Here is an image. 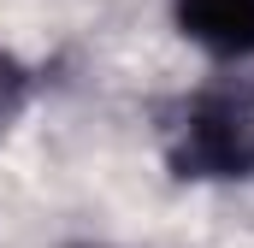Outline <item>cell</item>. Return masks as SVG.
I'll return each instance as SVG.
<instances>
[{
	"instance_id": "cell-1",
	"label": "cell",
	"mask_w": 254,
	"mask_h": 248,
	"mask_svg": "<svg viewBox=\"0 0 254 248\" xmlns=\"http://www.w3.org/2000/svg\"><path fill=\"white\" fill-rule=\"evenodd\" d=\"M178 178H254V71L190 95L166 124Z\"/></svg>"
},
{
	"instance_id": "cell-2",
	"label": "cell",
	"mask_w": 254,
	"mask_h": 248,
	"mask_svg": "<svg viewBox=\"0 0 254 248\" xmlns=\"http://www.w3.org/2000/svg\"><path fill=\"white\" fill-rule=\"evenodd\" d=\"M172 18L201 48L254 60V0H172Z\"/></svg>"
},
{
	"instance_id": "cell-3",
	"label": "cell",
	"mask_w": 254,
	"mask_h": 248,
	"mask_svg": "<svg viewBox=\"0 0 254 248\" xmlns=\"http://www.w3.org/2000/svg\"><path fill=\"white\" fill-rule=\"evenodd\" d=\"M30 95H36V77H30V65L18 60V54H6L0 48V130L18 119L24 107H30Z\"/></svg>"
}]
</instances>
